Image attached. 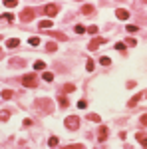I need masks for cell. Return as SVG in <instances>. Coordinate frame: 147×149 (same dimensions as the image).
Returning <instances> with one entry per match:
<instances>
[{"mask_svg":"<svg viewBox=\"0 0 147 149\" xmlns=\"http://www.w3.org/2000/svg\"><path fill=\"white\" fill-rule=\"evenodd\" d=\"M12 96H14V94H12L10 90H4V92H2V100H10Z\"/></svg>","mask_w":147,"mask_h":149,"instance_id":"cell-18","label":"cell"},{"mask_svg":"<svg viewBox=\"0 0 147 149\" xmlns=\"http://www.w3.org/2000/svg\"><path fill=\"white\" fill-rule=\"evenodd\" d=\"M0 20H4V22H12V20H14V16H12V14H2V16H0Z\"/></svg>","mask_w":147,"mask_h":149,"instance_id":"cell-17","label":"cell"},{"mask_svg":"<svg viewBox=\"0 0 147 149\" xmlns=\"http://www.w3.org/2000/svg\"><path fill=\"white\" fill-rule=\"evenodd\" d=\"M115 16H117L119 20H127V18H129V12L123 10V8H117V10H115Z\"/></svg>","mask_w":147,"mask_h":149,"instance_id":"cell-7","label":"cell"},{"mask_svg":"<svg viewBox=\"0 0 147 149\" xmlns=\"http://www.w3.org/2000/svg\"><path fill=\"white\" fill-rule=\"evenodd\" d=\"M74 90H76L74 84H66V86H64V92H66V94H70V92H74Z\"/></svg>","mask_w":147,"mask_h":149,"instance_id":"cell-20","label":"cell"},{"mask_svg":"<svg viewBox=\"0 0 147 149\" xmlns=\"http://www.w3.org/2000/svg\"><path fill=\"white\" fill-rule=\"evenodd\" d=\"M127 32H137V26L135 24H127Z\"/></svg>","mask_w":147,"mask_h":149,"instance_id":"cell-29","label":"cell"},{"mask_svg":"<svg viewBox=\"0 0 147 149\" xmlns=\"http://www.w3.org/2000/svg\"><path fill=\"white\" fill-rule=\"evenodd\" d=\"M8 117H10V112H6V110H2V112H0V121H6Z\"/></svg>","mask_w":147,"mask_h":149,"instance_id":"cell-14","label":"cell"},{"mask_svg":"<svg viewBox=\"0 0 147 149\" xmlns=\"http://www.w3.org/2000/svg\"><path fill=\"white\" fill-rule=\"evenodd\" d=\"M56 48H58V46H56V44H48V46H46V50H48V52H54V50H56Z\"/></svg>","mask_w":147,"mask_h":149,"instance_id":"cell-34","label":"cell"},{"mask_svg":"<svg viewBox=\"0 0 147 149\" xmlns=\"http://www.w3.org/2000/svg\"><path fill=\"white\" fill-rule=\"evenodd\" d=\"M137 139L141 141V145H143V147H147V137L143 135V133H137Z\"/></svg>","mask_w":147,"mask_h":149,"instance_id":"cell-15","label":"cell"},{"mask_svg":"<svg viewBox=\"0 0 147 149\" xmlns=\"http://www.w3.org/2000/svg\"><path fill=\"white\" fill-rule=\"evenodd\" d=\"M94 66H96V64H94L92 60H88V62H86V68H88V72H92V70H94Z\"/></svg>","mask_w":147,"mask_h":149,"instance_id":"cell-28","label":"cell"},{"mask_svg":"<svg viewBox=\"0 0 147 149\" xmlns=\"http://www.w3.org/2000/svg\"><path fill=\"white\" fill-rule=\"evenodd\" d=\"M28 42H30V46H38V44H40V38H34V36H32Z\"/></svg>","mask_w":147,"mask_h":149,"instance_id":"cell-25","label":"cell"},{"mask_svg":"<svg viewBox=\"0 0 147 149\" xmlns=\"http://www.w3.org/2000/svg\"><path fill=\"white\" fill-rule=\"evenodd\" d=\"M6 46H8V48H18V46H20V40H18V38H10V40L6 42Z\"/></svg>","mask_w":147,"mask_h":149,"instance_id":"cell-8","label":"cell"},{"mask_svg":"<svg viewBox=\"0 0 147 149\" xmlns=\"http://www.w3.org/2000/svg\"><path fill=\"white\" fill-rule=\"evenodd\" d=\"M88 119H92V121H96V123H98V121H100V115H98V113H92Z\"/></svg>","mask_w":147,"mask_h":149,"instance_id":"cell-32","label":"cell"},{"mask_svg":"<svg viewBox=\"0 0 147 149\" xmlns=\"http://www.w3.org/2000/svg\"><path fill=\"white\" fill-rule=\"evenodd\" d=\"M38 76L36 74H28V76H24L22 78V84L26 86V88H38Z\"/></svg>","mask_w":147,"mask_h":149,"instance_id":"cell-1","label":"cell"},{"mask_svg":"<svg viewBox=\"0 0 147 149\" xmlns=\"http://www.w3.org/2000/svg\"><path fill=\"white\" fill-rule=\"evenodd\" d=\"M52 38H58V40H68V38H66V34H62V32H54V34H52Z\"/></svg>","mask_w":147,"mask_h":149,"instance_id":"cell-22","label":"cell"},{"mask_svg":"<svg viewBox=\"0 0 147 149\" xmlns=\"http://www.w3.org/2000/svg\"><path fill=\"white\" fill-rule=\"evenodd\" d=\"M84 32H86V28H84L82 24H78V26H76V34H84Z\"/></svg>","mask_w":147,"mask_h":149,"instance_id":"cell-27","label":"cell"},{"mask_svg":"<svg viewBox=\"0 0 147 149\" xmlns=\"http://www.w3.org/2000/svg\"><path fill=\"white\" fill-rule=\"evenodd\" d=\"M137 42H135V38H127V42H125V46H135Z\"/></svg>","mask_w":147,"mask_h":149,"instance_id":"cell-30","label":"cell"},{"mask_svg":"<svg viewBox=\"0 0 147 149\" xmlns=\"http://www.w3.org/2000/svg\"><path fill=\"white\" fill-rule=\"evenodd\" d=\"M100 64H102V66H110L111 60L108 58V56H102V58H100Z\"/></svg>","mask_w":147,"mask_h":149,"instance_id":"cell-12","label":"cell"},{"mask_svg":"<svg viewBox=\"0 0 147 149\" xmlns=\"http://www.w3.org/2000/svg\"><path fill=\"white\" fill-rule=\"evenodd\" d=\"M16 4H18L16 0H6V2H4V6H8V8H12V6H16Z\"/></svg>","mask_w":147,"mask_h":149,"instance_id":"cell-26","label":"cell"},{"mask_svg":"<svg viewBox=\"0 0 147 149\" xmlns=\"http://www.w3.org/2000/svg\"><path fill=\"white\" fill-rule=\"evenodd\" d=\"M48 145H50V147H56V145H58V137H50Z\"/></svg>","mask_w":147,"mask_h":149,"instance_id":"cell-24","label":"cell"},{"mask_svg":"<svg viewBox=\"0 0 147 149\" xmlns=\"http://www.w3.org/2000/svg\"><path fill=\"white\" fill-rule=\"evenodd\" d=\"M34 70H46V64L38 60V62H34Z\"/></svg>","mask_w":147,"mask_h":149,"instance_id":"cell-13","label":"cell"},{"mask_svg":"<svg viewBox=\"0 0 147 149\" xmlns=\"http://www.w3.org/2000/svg\"><path fill=\"white\" fill-rule=\"evenodd\" d=\"M62 149H84L82 145H68V147H62Z\"/></svg>","mask_w":147,"mask_h":149,"instance_id":"cell-36","label":"cell"},{"mask_svg":"<svg viewBox=\"0 0 147 149\" xmlns=\"http://www.w3.org/2000/svg\"><path fill=\"white\" fill-rule=\"evenodd\" d=\"M58 102H60V106H62V108H68V106H70V102H68V98H64V96H62V98H60Z\"/></svg>","mask_w":147,"mask_h":149,"instance_id":"cell-19","label":"cell"},{"mask_svg":"<svg viewBox=\"0 0 147 149\" xmlns=\"http://www.w3.org/2000/svg\"><path fill=\"white\" fill-rule=\"evenodd\" d=\"M139 100H141V96H139V94H137V96H133V98H131V100H129V104H127V106H129V108H135V106H137V104H139Z\"/></svg>","mask_w":147,"mask_h":149,"instance_id":"cell-9","label":"cell"},{"mask_svg":"<svg viewBox=\"0 0 147 149\" xmlns=\"http://www.w3.org/2000/svg\"><path fill=\"white\" fill-rule=\"evenodd\" d=\"M78 108H80V110H86V108H88V102H86V100H80V102H78Z\"/></svg>","mask_w":147,"mask_h":149,"instance_id":"cell-23","label":"cell"},{"mask_svg":"<svg viewBox=\"0 0 147 149\" xmlns=\"http://www.w3.org/2000/svg\"><path fill=\"white\" fill-rule=\"evenodd\" d=\"M20 18H22V22H30V20L34 18V10H32V8H26V10H22Z\"/></svg>","mask_w":147,"mask_h":149,"instance_id":"cell-5","label":"cell"},{"mask_svg":"<svg viewBox=\"0 0 147 149\" xmlns=\"http://www.w3.org/2000/svg\"><path fill=\"white\" fill-rule=\"evenodd\" d=\"M125 48H127V46H125L123 42H117V44H115V50H119V52H125Z\"/></svg>","mask_w":147,"mask_h":149,"instance_id":"cell-21","label":"cell"},{"mask_svg":"<svg viewBox=\"0 0 147 149\" xmlns=\"http://www.w3.org/2000/svg\"><path fill=\"white\" fill-rule=\"evenodd\" d=\"M98 139H100V141H106V139H108V127H106V125H100V129H98Z\"/></svg>","mask_w":147,"mask_h":149,"instance_id":"cell-6","label":"cell"},{"mask_svg":"<svg viewBox=\"0 0 147 149\" xmlns=\"http://www.w3.org/2000/svg\"><path fill=\"white\" fill-rule=\"evenodd\" d=\"M139 121H141V125H145V127H147V113H145V115H141V117H139Z\"/></svg>","mask_w":147,"mask_h":149,"instance_id":"cell-35","label":"cell"},{"mask_svg":"<svg viewBox=\"0 0 147 149\" xmlns=\"http://www.w3.org/2000/svg\"><path fill=\"white\" fill-rule=\"evenodd\" d=\"M40 28H44V30L52 28V20H42V22H40Z\"/></svg>","mask_w":147,"mask_h":149,"instance_id":"cell-10","label":"cell"},{"mask_svg":"<svg viewBox=\"0 0 147 149\" xmlns=\"http://www.w3.org/2000/svg\"><path fill=\"white\" fill-rule=\"evenodd\" d=\"M42 78H44V82H52V80H54V74H52V72H44Z\"/></svg>","mask_w":147,"mask_h":149,"instance_id":"cell-11","label":"cell"},{"mask_svg":"<svg viewBox=\"0 0 147 149\" xmlns=\"http://www.w3.org/2000/svg\"><path fill=\"white\" fill-rule=\"evenodd\" d=\"M58 10H60V6H58V4H46V8H44V12H46L48 16H56V14H58Z\"/></svg>","mask_w":147,"mask_h":149,"instance_id":"cell-4","label":"cell"},{"mask_svg":"<svg viewBox=\"0 0 147 149\" xmlns=\"http://www.w3.org/2000/svg\"><path fill=\"white\" fill-rule=\"evenodd\" d=\"M10 66H24V62H22V60H12Z\"/></svg>","mask_w":147,"mask_h":149,"instance_id":"cell-31","label":"cell"},{"mask_svg":"<svg viewBox=\"0 0 147 149\" xmlns=\"http://www.w3.org/2000/svg\"><path fill=\"white\" fill-rule=\"evenodd\" d=\"M82 12H84V14H92V12H94V6H90V4H86V6L82 8Z\"/></svg>","mask_w":147,"mask_h":149,"instance_id":"cell-16","label":"cell"},{"mask_svg":"<svg viewBox=\"0 0 147 149\" xmlns=\"http://www.w3.org/2000/svg\"><path fill=\"white\" fill-rule=\"evenodd\" d=\"M106 42H108V38H94V40L90 42V50L94 52V50H98V48H100L102 44H106Z\"/></svg>","mask_w":147,"mask_h":149,"instance_id":"cell-3","label":"cell"},{"mask_svg":"<svg viewBox=\"0 0 147 149\" xmlns=\"http://www.w3.org/2000/svg\"><path fill=\"white\" fill-rule=\"evenodd\" d=\"M88 32H90V34H98V26H90Z\"/></svg>","mask_w":147,"mask_h":149,"instance_id":"cell-33","label":"cell"},{"mask_svg":"<svg viewBox=\"0 0 147 149\" xmlns=\"http://www.w3.org/2000/svg\"><path fill=\"white\" fill-rule=\"evenodd\" d=\"M66 127L68 129H78L80 127V117H76V115H70V117H66Z\"/></svg>","mask_w":147,"mask_h":149,"instance_id":"cell-2","label":"cell"}]
</instances>
